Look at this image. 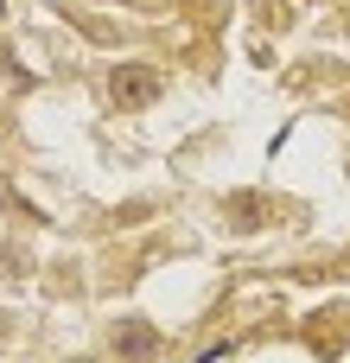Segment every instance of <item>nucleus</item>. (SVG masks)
<instances>
[{"label": "nucleus", "instance_id": "nucleus-1", "mask_svg": "<svg viewBox=\"0 0 350 363\" xmlns=\"http://www.w3.org/2000/svg\"><path fill=\"white\" fill-rule=\"evenodd\" d=\"M153 83H159V77L134 64V77H121V89H115V102H140V96H153Z\"/></svg>", "mask_w": 350, "mask_h": 363}]
</instances>
